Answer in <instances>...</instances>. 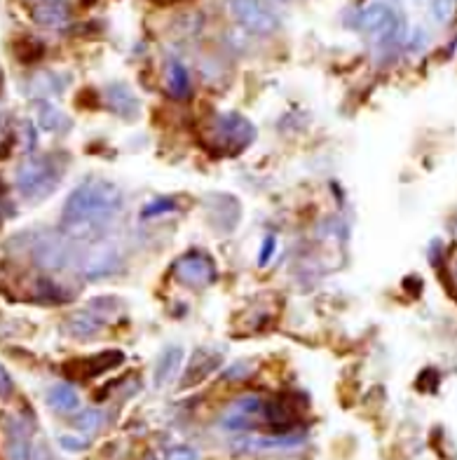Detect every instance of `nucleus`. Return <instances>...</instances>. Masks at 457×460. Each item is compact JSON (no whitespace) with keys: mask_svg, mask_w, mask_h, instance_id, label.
<instances>
[{"mask_svg":"<svg viewBox=\"0 0 457 460\" xmlns=\"http://www.w3.org/2000/svg\"><path fill=\"white\" fill-rule=\"evenodd\" d=\"M432 13H434V19H436V22H441V24H448V22H451L457 13V0H434Z\"/></svg>","mask_w":457,"mask_h":460,"instance_id":"obj_22","label":"nucleus"},{"mask_svg":"<svg viewBox=\"0 0 457 460\" xmlns=\"http://www.w3.org/2000/svg\"><path fill=\"white\" fill-rule=\"evenodd\" d=\"M272 252H275V237L270 235L263 240V252H260V256H259L260 266H265V263L272 259Z\"/></svg>","mask_w":457,"mask_h":460,"instance_id":"obj_28","label":"nucleus"},{"mask_svg":"<svg viewBox=\"0 0 457 460\" xmlns=\"http://www.w3.org/2000/svg\"><path fill=\"white\" fill-rule=\"evenodd\" d=\"M31 19L42 29H64L71 24L73 10L66 0H38L31 7Z\"/></svg>","mask_w":457,"mask_h":460,"instance_id":"obj_8","label":"nucleus"},{"mask_svg":"<svg viewBox=\"0 0 457 460\" xmlns=\"http://www.w3.org/2000/svg\"><path fill=\"white\" fill-rule=\"evenodd\" d=\"M14 393V383H13V376H10V371L0 364V397L3 400H7L10 394Z\"/></svg>","mask_w":457,"mask_h":460,"instance_id":"obj_27","label":"nucleus"},{"mask_svg":"<svg viewBox=\"0 0 457 460\" xmlns=\"http://www.w3.org/2000/svg\"><path fill=\"white\" fill-rule=\"evenodd\" d=\"M103 420H106V416H103L101 409H84V411H80L78 416H75L73 425H75L78 432H83V435H92V432L101 430Z\"/></svg>","mask_w":457,"mask_h":460,"instance_id":"obj_18","label":"nucleus"},{"mask_svg":"<svg viewBox=\"0 0 457 460\" xmlns=\"http://www.w3.org/2000/svg\"><path fill=\"white\" fill-rule=\"evenodd\" d=\"M249 374H251V367H249L247 362H235L225 374H223V378H225V381H244Z\"/></svg>","mask_w":457,"mask_h":460,"instance_id":"obj_25","label":"nucleus"},{"mask_svg":"<svg viewBox=\"0 0 457 460\" xmlns=\"http://www.w3.org/2000/svg\"><path fill=\"white\" fill-rule=\"evenodd\" d=\"M171 273L180 285L190 287V289H205L216 279V263L202 249H190L174 261Z\"/></svg>","mask_w":457,"mask_h":460,"instance_id":"obj_5","label":"nucleus"},{"mask_svg":"<svg viewBox=\"0 0 457 460\" xmlns=\"http://www.w3.org/2000/svg\"><path fill=\"white\" fill-rule=\"evenodd\" d=\"M444 273H445V282H448V289H451L453 296L457 298V244L448 249V254H445Z\"/></svg>","mask_w":457,"mask_h":460,"instance_id":"obj_21","label":"nucleus"},{"mask_svg":"<svg viewBox=\"0 0 457 460\" xmlns=\"http://www.w3.org/2000/svg\"><path fill=\"white\" fill-rule=\"evenodd\" d=\"M59 176V170L49 158H31L19 167L14 181H17L19 193L24 198L38 200V198H45L55 190Z\"/></svg>","mask_w":457,"mask_h":460,"instance_id":"obj_3","label":"nucleus"},{"mask_svg":"<svg viewBox=\"0 0 457 460\" xmlns=\"http://www.w3.org/2000/svg\"><path fill=\"white\" fill-rule=\"evenodd\" d=\"M125 207V195L106 179H84L73 188L61 209L59 226L75 240H99Z\"/></svg>","mask_w":457,"mask_h":460,"instance_id":"obj_1","label":"nucleus"},{"mask_svg":"<svg viewBox=\"0 0 457 460\" xmlns=\"http://www.w3.org/2000/svg\"><path fill=\"white\" fill-rule=\"evenodd\" d=\"M180 362H183V350L179 345H169L160 352V358L155 362V371H153V378H155L157 388H164L167 383H171V378L179 371Z\"/></svg>","mask_w":457,"mask_h":460,"instance_id":"obj_12","label":"nucleus"},{"mask_svg":"<svg viewBox=\"0 0 457 460\" xmlns=\"http://www.w3.org/2000/svg\"><path fill=\"white\" fill-rule=\"evenodd\" d=\"M42 52H45V45L40 40H36V38H22L14 45V55L24 61V64H33L36 59H40Z\"/></svg>","mask_w":457,"mask_h":460,"instance_id":"obj_19","label":"nucleus"},{"mask_svg":"<svg viewBox=\"0 0 457 460\" xmlns=\"http://www.w3.org/2000/svg\"><path fill=\"white\" fill-rule=\"evenodd\" d=\"M174 207H176V202L171 200V198H157V200H153L151 205L144 207V214H141V217H144V218L160 217V214L174 212Z\"/></svg>","mask_w":457,"mask_h":460,"instance_id":"obj_23","label":"nucleus"},{"mask_svg":"<svg viewBox=\"0 0 457 460\" xmlns=\"http://www.w3.org/2000/svg\"><path fill=\"white\" fill-rule=\"evenodd\" d=\"M103 329V317L94 308H84L71 313L66 320V332L73 339H92Z\"/></svg>","mask_w":457,"mask_h":460,"instance_id":"obj_11","label":"nucleus"},{"mask_svg":"<svg viewBox=\"0 0 457 460\" xmlns=\"http://www.w3.org/2000/svg\"><path fill=\"white\" fill-rule=\"evenodd\" d=\"M211 144L223 155H237L256 139V128L240 113H223L214 122Z\"/></svg>","mask_w":457,"mask_h":460,"instance_id":"obj_2","label":"nucleus"},{"mask_svg":"<svg viewBox=\"0 0 457 460\" xmlns=\"http://www.w3.org/2000/svg\"><path fill=\"white\" fill-rule=\"evenodd\" d=\"M7 456H10V460L36 458V448L31 444V437L24 430V425H10V430H7Z\"/></svg>","mask_w":457,"mask_h":460,"instance_id":"obj_14","label":"nucleus"},{"mask_svg":"<svg viewBox=\"0 0 457 460\" xmlns=\"http://www.w3.org/2000/svg\"><path fill=\"white\" fill-rule=\"evenodd\" d=\"M359 29L364 33L380 38L382 43H394L401 33V22H399L397 13L385 3H371L364 7L359 14Z\"/></svg>","mask_w":457,"mask_h":460,"instance_id":"obj_6","label":"nucleus"},{"mask_svg":"<svg viewBox=\"0 0 457 460\" xmlns=\"http://www.w3.org/2000/svg\"><path fill=\"white\" fill-rule=\"evenodd\" d=\"M59 444L61 448H66V451H84V448L90 447V439L78 435H61Z\"/></svg>","mask_w":457,"mask_h":460,"instance_id":"obj_24","label":"nucleus"},{"mask_svg":"<svg viewBox=\"0 0 457 460\" xmlns=\"http://www.w3.org/2000/svg\"><path fill=\"white\" fill-rule=\"evenodd\" d=\"M167 460H199V451L193 447H174L167 454Z\"/></svg>","mask_w":457,"mask_h":460,"instance_id":"obj_26","label":"nucleus"},{"mask_svg":"<svg viewBox=\"0 0 457 460\" xmlns=\"http://www.w3.org/2000/svg\"><path fill=\"white\" fill-rule=\"evenodd\" d=\"M122 362V352L115 350H106L101 355H94V358L87 359H78L75 364L68 367V371H73V367L78 369V378H94V376L103 374V371L113 369L115 364Z\"/></svg>","mask_w":457,"mask_h":460,"instance_id":"obj_13","label":"nucleus"},{"mask_svg":"<svg viewBox=\"0 0 457 460\" xmlns=\"http://www.w3.org/2000/svg\"><path fill=\"white\" fill-rule=\"evenodd\" d=\"M167 90L174 99L190 97V73L180 61H171L167 66Z\"/></svg>","mask_w":457,"mask_h":460,"instance_id":"obj_17","label":"nucleus"},{"mask_svg":"<svg viewBox=\"0 0 457 460\" xmlns=\"http://www.w3.org/2000/svg\"><path fill=\"white\" fill-rule=\"evenodd\" d=\"M218 367V358L214 352L205 350V348H199L198 352L193 355L190 364H188V371L183 376V383L186 385H195V383H202L211 371Z\"/></svg>","mask_w":457,"mask_h":460,"instance_id":"obj_15","label":"nucleus"},{"mask_svg":"<svg viewBox=\"0 0 457 460\" xmlns=\"http://www.w3.org/2000/svg\"><path fill=\"white\" fill-rule=\"evenodd\" d=\"M145 460H155V458H153V456H151V458H145Z\"/></svg>","mask_w":457,"mask_h":460,"instance_id":"obj_29","label":"nucleus"},{"mask_svg":"<svg viewBox=\"0 0 457 460\" xmlns=\"http://www.w3.org/2000/svg\"><path fill=\"white\" fill-rule=\"evenodd\" d=\"M230 13L253 36H272L282 26L279 14L265 0H230Z\"/></svg>","mask_w":457,"mask_h":460,"instance_id":"obj_4","label":"nucleus"},{"mask_svg":"<svg viewBox=\"0 0 457 460\" xmlns=\"http://www.w3.org/2000/svg\"><path fill=\"white\" fill-rule=\"evenodd\" d=\"M120 266H122L120 252H118L115 247H101V249H94V252L87 256L83 273L87 279H103L118 273Z\"/></svg>","mask_w":457,"mask_h":460,"instance_id":"obj_9","label":"nucleus"},{"mask_svg":"<svg viewBox=\"0 0 457 460\" xmlns=\"http://www.w3.org/2000/svg\"><path fill=\"white\" fill-rule=\"evenodd\" d=\"M106 103L113 113H118L125 120H132L139 113V102L134 97V92L125 83H110L106 87Z\"/></svg>","mask_w":457,"mask_h":460,"instance_id":"obj_10","label":"nucleus"},{"mask_svg":"<svg viewBox=\"0 0 457 460\" xmlns=\"http://www.w3.org/2000/svg\"><path fill=\"white\" fill-rule=\"evenodd\" d=\"M33 256H36V263L45 270H64V268L71 266L73 252L66 243H61L57 237H45L33 247Z\"/></svg>","mask_w":457,"mask_h":460,"instance_id":"obj_7","label":"nucleus"},{"mask_svg":"<svg viewBox=\"0 0 457 460\" xmlns=\"http://www.w3.org/2000/svg\"><path fill=\"white\" fill-rule=\"evenodd\" d=\"M66 115L59 113V111L52 106V103H42L40 109V128L48 129V132H55V129H61V122H64Z\"/></svg>","mask_w":457,"mask_h":460,"instance_id":"obj_20","label":"nucleus"},{"mask_svg":"<svg viewBox=\"0 0 457 460\" xmlns=\"http://www.w3.org/2000/svg\"><path fill=\"white\" fill-rule=\"evenodd\" d=\"M48 404L55 409L57 413H71L80 406V394L75 393L73 385L68 383H57L48 393Z\"/></svg>","mask_w":457,"mask_h":460,"instance_id":"obj_16","label":"nucleus"}]
</instances>
